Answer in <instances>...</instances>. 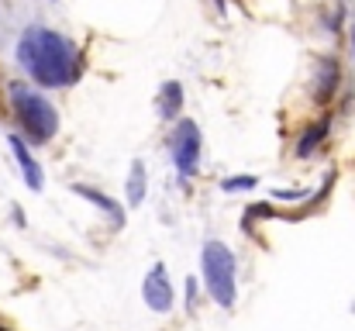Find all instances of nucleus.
<instances>
[{
    "label": "nucleus",
    "mask_w": 355,
    "mask_h": 331,
    "mask_svg": "<svg viewBox=\"0 0 355 331\" xmlns=\"http://www.w3.org/2000/svg\"><path fill=\"white\" fill-rule=\"evenodd\" d=\"M338 83H342V66H338V59H335V56H318L314 76H311V94H314V101H318V104H328V101L335 97Z\"/></svg>",
    "instance_id": "nucleus-6"
},
{
    "label": "nucleus",
    "mask_w": 355,
    "mask_h": 331,
    "mask_svg": "<svg viewBox=\"0 0 355 331\" xmlns=\"http://www.w3.org/2000/svg\"><path fill=\"white\" fill-rule=\"evenodd\" d=\"M255 187H259L255 176H232V180L221 183V190H228V194H232V190H255Z\"/></svg>",
    "instance_id": "nucleus-12"
},
{
    "label": "nucleus",
    "mask_w": 355,
    "mask_h": 331,
    "mask_svg": "<svg viewBox=\"0 0 355 331\" xmlns=\"http://www.w3.org/2000/svg\"><path fill=\"white\" fill-rule=\"evenodd\" d=\"M7 94H10L14 117H17L21 131L28 135V142L45 145V142H52L59 135V110H55V104L45 94L31 90L28 83H10Z\"/></svg>",
    "instance_id": "nucleus-2"
},
{
    "label": "nucleus",
    "mask_w": 355,
    "mask_h": 331,
    "mask_svg": "<svg viewBox=\"0 0 355 331\" xmlns=\"http://www.w3.org/2000/svg\"><path fill=\"white\" fill-rule=\"evenodd\" d=\"M328 131H331V121H328V117H324V121H314V124L300 135V142H297V155H300V159H311V155L324 145Z\"/></svg>",
    "instance_id": "nucleus-11"
},
{
    "label": "nucleus",
    "mask_w": 355,
    "mask_h": 331,
    "mask_svg": "<svg viewBox=\"0 0 355 331\" xmlns=\"http://www.w3.org/2000/svg\"><path fill=\"white\" fill-rule=\"evenodd\" d=\"M349 42H352V59H355V24L349 28Z\"/></svg>",
    "instance_id": "nucleus-13"
},
{
    "label": "nucleus",
    "mask_w": 355,
    "mask_h": 331,
    "mask_svg": "<svg viewBox=\"0 0 355 331\" xmlns=\"http://www.w3.org/2000/svg\"><path fill=\"white\" fill-rule=\"evenodd\" d=\"M200 276H204V290L211 294V300L225 311L235 307L238 297V266H235V252L211 238L204 241V252H200Z\"/></svg>",
    "instance_id": "nucleus-3"
},
{
    "label": "nucleus",
    "mask_w": 355,
    "mask_h": 331,
    "mask_svg": "<svg viewBox=\"0 0 355 331\" xmlns=\"http://www.w3.org/2000/svg\"><path fill=\"white\" fill-rule=\"evenodd\" d=\"M73 194L76 197H83V201H90L94 207H101L114 228H124V207H121L118 201H111V197H104V190H94V187H87V183H73Z\"/></svg>",
    "instance_id": "nucleus-9"
},
{
    "label": "nucleus",
    "mask_w": 355,
    "mask_h": 331,
    "mask_svg": "<svg viewBox=\"0 0 355 331\" xmlns=\"http://www.w3.org/2000/svg\"><path fill=\"white\" fill-rule=\"evenodd\" d=\"M0 331H7V328H0Z\"/></svg>",
    "instance_id": "nucleus-15"
},
{
    "label": "nucleus",
    "mask_w": 355,
    "mask_h": 331,
    "mask_svg": "<svg viewBox=\"0 0 355 331\" xmlns=\"http://www.w3.org/2000/svg\"><path fill=\"white\" fill-rule=\"evenodd\" d=\"M141 297H145L148 311H155V314H169V311H173L176 290H173L169 273H166L162 262H155V266L148 269V276H145V283H141Z\"/></svg>",
    "instance_id": "nucleus-5"
},
{
    "label": "nucleus",
    "mask_w": 355,
    "mask_h": 331,
    "mask_svg": "<svg viewBox=\"0 0 355 331\" xmlns=\"http://www.w3.org/2000/svg\"><path fill=\"white\" fill-rule=\"evenodd\" d=\"M7 145H10V152H14V159H17V169H21L24 183H28L31 190H42V187H45V173H42V166L35 162V155L28 152L24 138H21V135H7Z\"/></svg>",
    "instance_id": "nucleus-7"
},
{
    "label": "nucleus",
    "mask_w": 355,
    "mask_h": 331,
    "mask_svg": "<svg viewBox=\"0 0 355 331\" xmlns=\"http://www.w3.org/2000/svg\"><path fill=\"white\" fill-rule=\"evenodd\" d=\"M200 148H204L200 124L190 117H180V124L173 131V166H176L180 180H190L200 169Z\"/></svg>",
    "instance_id": "nucleus-4"
},
{
    "label": "nucleus",
    "mask_w": 355,
    "mask_h": 331,
    "mask_svg": "<svg viewBox=\"0 0 355 331\" xmlns=\"http://www.w3.org/2000/svg\"><path fill=\"white\" fill-rule=\"evenodd\" d=\"M214 3H218V7H221V10H225V0H214Z\"/></svg>",
    "instance_id": "nucleus-14"
},
{
    "label": "nucleus",
    "mask_w": 355,
    "mask_h": 331,
    "mask_svg": "<svg viewBox=\"0 0 355 331\" xmlns=\"http://www.w3.org/2000/svg\"><path fill=\"white\" fill-rule=\"evenodd\" d=\"M17 62L42 90L73 87L83 73V56L76 42L52 28H28L17 42Z\"/></svg>",
    "instance_id": "nucleus-1"
},
{
    "label": "nucleus",
    "mask_w": 355,
    "mask_h": 331,
    "mask_svg": "<svg viewBox=\"0 0 355 331\" xmlns=\"http://www.w3.org/2000/svg\"><path fill=\"white\" fill-rule=\"evenodd\" d=\"M148 194V173H145V162L135 159L131 169H128V180H124V197H128V207H141Z\"/></svg>",
    "instance_id": "nucleus-10"
},
{
    "label": "nucleus",
    "mask_w": 355,
    "mask_h": 331,
    "mask_svg": "<svg viewBox=\"0 0 355 331\" xmlns=\"http://www.w3.org/2000/svg\"><path fill=\"white\" fill-rule=\"evenodd\" d=\"M183 83H176V80H166L162 87H159V97H155V110H159V117L162 121H176L180 114H183Z\"/></svg>",
    "instance_id": "nucleus-8"
}]
</instances>
